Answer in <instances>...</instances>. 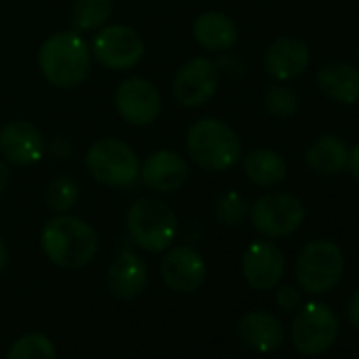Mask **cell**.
Masks as SVG:
<instances>
[{"label":"cell","mask_w":359,"mask_h":359,"mask_svg":"<svg viewBox=\"0 0 359 359\" xmlns=\"http://www.w3.org/2000/svg\"><path fill=\"white\" fill-rule=\"evenodd\" d=\"M45 256L62 269H83L97 254L95 229L79 216L60 214L49 220L41 235Z\"/></svg>","instance_id":"obj_1"},{"label":"cell","mask_w":359,"mask_h":359,"mask_svg":"<svg viewBox=\"0 0 359 359\" xmlns=\"http://www.w3.org/2000/svg\"><path fill=\"white\" fill-rule=\"evenodd\" d=\"M39 66L43 76L53 87L74 89L89 76L91 49L87 41L74 30L55 32L43 43L39 51Z\"/></svg>","instance_id":"obj_2"},{"label":"cell","mask_w":359,"mask_h":359,"mask_svg":"<svg viewBox=\"0 0 359 359\" xmlns=\"http://www.w3.org/2000/svg\"><path fill=\"white\" fill-rule=\"evenodd\" d=\"M187 150L195 165L205 171H229L241 158V140L231 125L205 116L195 121L187 133Z\"/></svg>","instance_id":"obj_3"},{"label":"cell","mask_w":359,"mask_h":359,"mask_svg":"<svg viewBox=\"0 0 359 359\" xmlns=\"http://www.w3.org/2000/svg\"><path fill=\"white\" fill-rule=\"evenodd\" d=\"M127 231L137 248L158 254L171 248L177 235V218L165 201L142 197L127 212Z\"/></svg>","instance_id":"obj_4"},{"label":"cell","mask_w":359,"mask_h":359,"mask_svg":"<svg viewBox=\"0 0 359 359\" xmlns=\"http://www.w3.org/2000/svg\"><path fill=\"white\" fill-rule=\"evenodd\" d=\"M344 271V256L340 248L327 239L306 243L294 264L298 287L306 294H325L338 285Z\"/></svg>","instance_id":"obj_5"},{"label":"cell","mask_w":359,"mask_h":359,"mask_svg":"<svg viewBox=\"0 0 359 359\" xmlns=\"http://www.w3.org/2000/svg\"><path fill=\"white\" fill-rule=\"evenodd\" d=\"M340 321L336 311L321 300H309L298 306V315L292 321L290 338L298 353L317 357L325 353L338 338Z\"/></svg>","instance_id":"obj_6"},{"label":"cell","mask_w":359,"mask_h":359,"mask_svg":"<svg viewBox=\"0 0 359 359\" xmlns=\"http://www.w3.org/2000/svg\"><path fill=\"white\" fill-rule=\"evenodd\" d=\"M87 171L106 187H131L140 177V161L133 148L116 137L97 140L85 156Z\"/></svg>","instance_id":"obj_7"},{"label":"cell","mask_w":359,"mask_h":359,"mask_svg":"<svg viewBox=\"0 0 359 359\" xmlns=\"http://www.w3.org/2000/svg\"><path fill=\"white\" fill-rule=\"evenodd\" d=\"M250 220L269 239L294 235L304 222V205L287 193H266L250 205Z\"/></svg>","instance_id":"obj_8"},{"label":"cell","mask_w":359,"mask_h":359,"mask_svg":"<svg viewBox=\"0 0 359 359\" xmlns=\"http://www.w3.org/2000/svg\"><path fill=\"white\" fill-rule=\"evenodd\" d=\"M91 53L104 68L123 72L140 64L144 57V41L133 28L112 24L100 28L97 36L93 39Z\"/></svg>","instance_id":"obj_9"},{"label":"cell","mask_w":359,"mask_h":359,"mask_svg":"<svg viewBox=\"0 0 359 359\" xmlns=\"http://www.w3.org/2000/svg\"><path fill=\"white\" fill-rule=\"evenodd\" d=\"M220 85V68L208 57H193L180 66L173 76V97L184 108L208 104Z\"/></svg>","instance_id":"obj_10"},{"label":"cell","mask_w":359,"mask_h":359,"mask_svg":"<svg viewBox=\"0 0 359 359\" xmlns=\"http://www.w3.org/2000/svg\"><path fill=\"white\" fill-rule=\"evenodd\" d=\"M114 106L123 121L129 125H150L161 114V93L158 89L140 76L127 79L118 85L114 93Z\"/></svg>","instance_id":"obj_11"},{"label":"cell","mask_w":359,"mask_h":359,"mask_svg":"<svg viewBox=\"0 0 359 359\" xmlns=\"http://www.w3.org/2000/svg\"><path fill=\"white\" fill-rule=\"evenodd\" d=\"M241 273L254 290H273L285 275V256L269 239L254 241L241 258Z\"/></svg>","instance_id":"obj_12"},{"label":"cell","mask_w":359,"mask_h":359,"mask_svg":"<svg viewBox=\"0 0 359 359\" xmlns=\"http://www.w3.org/2000/svg\"><path fill=\"white\" fill-rule=\"evenodd\" d=\"M161 277L169 290L189 294L203 285L208 277V266L197 250L189 245L171 248L161 260Z\"/></svg>","instance_id":"obj_13"},{"label":"cell","mask_w":359,"mask_h":359,"mask_svg":"<svg viewBox=\"0 0 359 359\" xmlns=\"http://www.w3.org/2000/svg\"><path fill=\"white\" fill-rule=\"evenodd\" d=\"M189 163L173 150L152 152L140 167V177L146 189L156 193H175L189 180Z\"/></svg>","instance_id":"obj_14"},{"label":"cell","mask_w":359,"mask_h":359,"mask_svg":"<svg viewBox=\"0 0 359 359\" xmlns=\"http://www.w3.org/2000/svg\"><path fill=\"white\" fill-rule=\"evenodd\" d=\"M0 152L13 165H32L45 152V137L36 125L11 121L0 129Z\"/></svg>","instance_id":"obj_15"},{"label":"cell","mask_w":359,"mask_h":359,"mask_svg":"<svg viewBox=\"0 0 359 359\" xmlns=\"http://www.w3.org/2000/svg\"><path fill=\"white\" fill-rule=\"evenodd\" d=\"M311 53L300 39L281 36L264 53V70L279 83L298 79L309 66Z\"/></svg>","instance_id":"obj_16"},{"label":"cell","mask_w":359,"mask_h":359,"mask_svg":"<svg viewBox=\"0 0 359 359\" xmlns=\"http://www.w3.org/2000/svg\"><path fill=\"white\" fill-rule=\"evenodd\" d=\"M239 338L258 353H273L285 340L283 323L269 311H250L239 319Z\"/></svg>","instance_id":"obj_17"},{"label":"cell","mask_w":359,"mask_h":359,"mask_svg":"<svg viewBox=\"0 0 359 359\" xmlns=\"http://www.w3.org/2000/svg\"><path fill=\"white\" fill-rule=\"evenodd\" d=\"M108 290L118 300L137 298L148 285V266L133 252H123L108 269Z\"/></svg>","instance_id":"obj_18"},{"label":"cell","mask_w":359,"mask_h":359,"mask_svg":"<svg viewBox=\"0 0 359 359\" xmlns=\"http://www.w3.org/2000/svg\"><path fill=\"white\" fill-rule=\"evenodd\" d=\"M317 87L325 97L351 106L359 102V70L346 62H327L317 72Z\"/></svg>","instance_id":"obj_19"},{"label":"cell","mask_w":359,"mask_h":359,"mask_svg":"<svg viewBox=\"0 0 359 359\" xmlns=\"http://www.w3.org/2000/svg\"><path fill=\"white\" fill-rule=\"evenodd\" d=\"M193 36L197 45L212 53L231 51L239 41V30L233 20H229L224 13L208 11L195 20Z\"/></svg>","instance_id":"obj_20"},{"label":"cell","mask_w":359,"mask_h":359,"mask_svg":"<svg viewBox=\"0 0 359 359\" xmlns=\"http://www.w3.org/2000/svg\"><path fill=\"white\" fill-rule=\"evenodd\" d=\"M304 161H306V167L315 175H321V177L336 175L346 169L348 146L338 135H321L309 146Z\"/></svg>","instance_id":"obj_21"},{"label":"cell","mask_w":359,"mask_h":359,"mask_svg":"<svg viewBox=\"0 0 359 359\" xmlns=\"http://www.w3.org/2000/svg\"><path fill=\"white\" fill-rule=\"evenodd\" d=\"M243 171L250 182L262 189H271L281 184L287 175L285 158L271 148H256L245 154L243 158Z\"/></svg>","instance_id":"obj_22"},{"label":"cell","mask_w":359,"mask_h":359,"mask_svg":"<svg viewBox=\"0 0 359 359\" xmlns=\"http://www.w3.org/2000/svg\"><path fill=\"white\" fill-rule=\"evenodd\" d=\"M112 15V0H76L72 7V30L83 34V32H93L106 26V22Z\"/></svg>","instance_id":"obj_23"},{"label":"cell","mask_w":359,"mask_h":359,"mask_svg":"<svg viewBox=\"0 0 359 359\" xmlns=\"http://www.w3.org/2000/svg\"><path fill=\"white\" fill-rule=\"evenodd\" d=\"M7 359H57V351L49 336L41 332H28L13 342Z\"/></svg>","instance_id":"obj_24"},{"label":"cell","mask_w":359,"mask_h":359,"mask_svg":"<svg viewBox=\"0 0 359 359\" xmlns=\"http://www.w3.org/2000/svg\"><path fill=\"white\" fill-rule=\"evenodd\" d=\"M81 197V189L74 177L60 175L47 189V205L57 214H68Z\"/></svg>","instance_id":"obj_25"},{"label":"cell","mask_w":359,"mask_h":359,"mask_svg":"<svg viewBox=\"0 0 359 359\" xmlns=\"http://www.w3.org/2000/svg\"><path fill=\"white\" fill-rule=\"evenodd\" d=\"M250 214V203L239 193H226L214 203V216L226 226L241 224Z\"/></svg>","instance_id":"obj_26"},{"label":"cell","mask_w":359,"mask_h":359,"mask_svg":"<svg viewBox=\"0 0 359 359\" xmlns=\"http://www.w3.org/2000/svg\"><path fill=\"white\" fill-rule=\"evenodd\" d=\"M264 108L269 114H273L277 118H287L298 108V95L294 93V89H290L281 83L271 85L264 93Z\"/></svg>","instance_id":"obj_27"},{"label":"cell","mask_w":359,"mask_h":359,"mask_svg":"<svg viewBox=\"0 0 359 359\" xmlns=\"http://www.w3.org/2000/svg\"><path fill=\"white\" fill-rule=\"evenodd\" d=\"M275 300H277V306L281 309V311H285V313H294L298 306H300V302H302V296H300V290L298 287H294V285H281L279 290H277V296H275Z\"/></svg>","instance_id":"obj_28"},{"label":"cell","mask_w":359,"mask_h":359,"mask_svg":"<svg viewBox=\"0 0 359 359\" xmlns=\"http://www.w3.org/2000/svg\"><path fill=\"white\" fill-rule=\"evenodd\" d=\"M346 315H348L351 325L359 330V290H355V294L351 296V302L346 306Z\"/></svg>","instance_id":"obj_29"},{"label":"cell","mask_w":359,"mask_h":359,"mask_svg":"<svg viewBox=\"0 0 359 359\" xmlns=\"http://www.w3.org/2000/svg\"><path fill=\"white\" fill-rule=\"evenodd\" d=\"M346 169L351 171V175L359 182V144H355L348 150V161H346Z\"/></svg>","instance_id":"obj_30"},{"label":"cell","mask_w":359,"mask_h":359,"mask_svg":"<svg viewBox=\"0 0 359 359\" xmlns=\"http://www.w3.org/2000/svg\"><path fill=\"white\" fill-rule=\"evenodd\" d=\"M7 182H9V169H7V165L3 163V158H0V195L5 193Z\"/></svg>","instance_id":"obj_31"},{"label":"cell","mask_w":359,"mask_h":359,"mask_svg":"<svg viewBox=\"0 0 359 359\" xmlns=\"http://www.w3.org/2000/svg\"><path fill=\"white\" fill-rule=\"evenodd\" d=\"M7 262H9V252H7V243H5L3 239H0V273L5 271Z\"/></svg>","instance_id":"obj_32"},{"label":"cell","mask_w":359,"mask_h":359,"mask_svg":"<svg viewBox=\"0 0 359 359\" xmlns=\"http://www.w3.org/2000/svg\"><path fill=\"white\" fill-rule=\"evenodd\" d=\"M357 57H359V49H357Z\"/></svg>","instance_id":"obj_33"}]
</instances>
